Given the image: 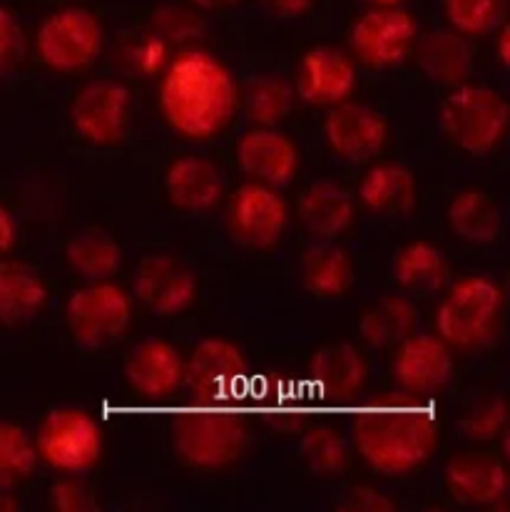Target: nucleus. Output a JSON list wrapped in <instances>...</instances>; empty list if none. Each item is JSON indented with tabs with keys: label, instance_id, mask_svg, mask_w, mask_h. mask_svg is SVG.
I'll list each match as a JSON object with an SVG mask.
<instances>
[{
	"label": "nucleus",
	"instance_id": "obj_15",
	"mask_svg": "<svg viewBox=\"0 0 510 512\" xmlns=\"http://www.w3.org/2000/svg\"><path fill=\"white\" fill-rule=\"evenodd\" d=\"M125 376L137 393L147 398H165L182 383L185 363L170 343L147 339L137 343L127 356Z\"/></svg>",
	"mask_w": 510,
	"mask_h": 512
},
{
	"label": "nucleus",
	"instance_id": "obj_2",
	"mask_svg": "<svg viewBox=\"0 0 510 512\" xmlns=\"http://www.w3.org/2000/svg\"><path fill=\"white\" fill-rule=\"evenodd\" d=\"M160 100L167 122L177 132L204 140L222 130L234 115L237 85L212 55L187 53L172 63Z\"/></svg>",
	"mask_w": 510,
	"mask_h": 512
},
{
	"label": "nucleus",
	"instance_id": "obj_16",
	"mask_svg": "<svg viewBox=\"0 0 510 512\" xmlns=\"http://www.w3.org/2000/svg\"><path fill=\"white\" fill-rule=\"evenodd\" d=\"M239 167L267 184H289L297 174V150L277 130H252L239 142Z\"/></svg>",
	"mask_w": 510,
	"mask_h": 512
},
{
	"label": "nucleus",
	"instance_id": "obj_27",
	"mask_svg": "<svg viewBox=\"0 0 510 512\" xmlns=\"http://www.w3.org/2000/svg\"><path fill=\"white\" fill-rule=\"evenodd\" d=\"M394 279L411 294H431L446 284V261L433 244L411 242L396 254Z\"/></svg>",
	"mask_w": 510,
	"mask_h": 512
},
{
	"label": "nucleus",
	"instance_id": "obj_43",
	"mask_svg": "<svg viewBox=\"0 0 510 512\" xmlns=\"http://www.w3.org/2000/svg\"><path fill=\"white\" fill-rule=\"evenodd\" d=\"M13 510H18V500H15L13 495L0 490V512H13Z\"/></svg>",
	"mask_w": 510,
	"mask_h": 512
},
{
	"label": "nucleus",
	"instance_id": "obj_25",
	"mask_svg": "<svg viewBox=\"0 0 510 512\" xmlns=\"http://www.w3.org/2000/svg\"><path fill=\"white\" fill-rule=\"evenodd\" d=\"M361 199L376 214H408L416 204V179L404 167H376L361 182Z\"/></svg>",
	"mask_w": 510,
	"mask_h": 512
},
{
	"label": "nucleus",
	"instance_id": "obj_34",
	"mask_svg": "<svg viewBox=\"0 0 510 512\" xmlns=\"http://www.w3.org/2000/svg\"><path fill=\"white\" fill-rule=\"evenodd\" d=\"M299 453H302L306 468L321 475L339 473L346 458L344 443L329 428H316L311 433H306L302 445H299Z\"/></svg>",
	"mask_w": 510,
	"mask_h": 512
},
{
	"label": "nucleus",
	"instance_id": "obj_7",
	"mask_svg": "<svg viewBox=\"0 0 510 512\" xmlns=\"http://www.w3.org/2000/svg\"><path fill=\"white\" fill-rule=\"evenodd\" d=\"M38 450L53 468L85 473L95 468L102 450L98 421L83 411H53L38 430Z\"/></svg>",
	"mask_w": 510,
	"mask_h": 512
},
{
	"label": "nucleus",
	"instance_id": "obj_31",
	"mask_svg": "<svg viewBox=\"0 0 510 512\" xmlns=\"http://www.w3.org/2000/svg\"><path fill=\"white\" fill-rule=\"evenodd\" d=\"M292 110V92L277 78H254L244 92V112L257 125H277Z\"/></svg>",
	"mask_w": 510,
	"mask_h": 512
},
{
	"label": "nucleus",
	"instance_id": "obj_21",
	"mask_svg": "<svg viewBox=\"0 0 510 512\" xmlns=\"http://www.w3.org/2000/svg\"><path fill=\"white\" fill-rule=\"evenodd\" d=\"M299 217L314 237L336 239L354 222V202L339 184L316 182L299 197Z\"/></svg>",
	"mask_w": 510,
	"mask_h": 512
},
{
	"label": "nucleus",
	"instance_id": "obj_37",
	"mask_svg": "<svg viewBox=\"0 0 510 512\" xmlns=\"http://www.w3.org/2000/svg\"><path fill=\"white\" fill-rule=\"evenodd\" d=\"M50 503H53L55 510H63V512L95 508V505L90 503V495L85 493L78 483H68V480H60V483L55 485V490L50 493Z\"/></svg>",
	"mask_w": 510,
	"mask_h": 512
},
{
	"label": "nucleus",
	"instance_id": "obj_36",
	"mask_svg": "<svg viewBox=\"0 0 510 512\" xmlns=\"http://www.w3.org/2000/svg\"><path fill=\"white\" fill-rule=\"evenodd\" d=\"M20 50H23V33L18 20L13 18V13L0 8V73L18 60Z\"/></svg>",
	"mask_w": 510,
	"mask_h": 512
},
{
	"label": "nucleus",
	"instance_id": "obj_4",
	"mask_svg": "<svg viewBox=\"0 0 510 512\" xmlns=\"http://www.w3.org/2000/svg\"><path fill=\"white\" fill-rule=\"evenodd\" d=\"M443 127L461 150L486 155L508 127V105L488 87H458L443 100Z\"/></svg>",
	"mask_w": 510,
	"mask_h": 512
},
{
	"label": "nucleus",
	"instance_id": "obj_10",
	"mask_svg": "<svg viewBox=\"0 0 510 512\" xmlns=\"http://www.w3.org/2000/svg\"><path fill=\"white\" fill-rule=\"evenodd\" d=\"M247 363L237 346L219 339L202 341L187 366V383L200 401L232 403L242 396Z\"/></svg>",
	"mask_w": 510,
	"mask_h": 512
},
{
	"label": "nucleus",
	"instance_id": "obj_5",
	"mask_svg": "<svg viewBox=\"0 0 510 512\" xmlns=\"http://www.w3.org/2000/svg\"><path fill=\"white\" fill-rule=\"evenodd\" d=\"M132 319V304L120 286L95 284L75 291L68 301V326L80 348L107 346L120 339Z\"/></svg>",
	"mask_w": 510,
	"mask_h": 512
},
{
	"label": "nucleus",
	"instance_id": "obj_17",
	"mask_svg": "<svg viewBox=\"0 0 510 512\" xmlns=\"http://www.w3.org/2000/svg\"><path fill=\"white\" fill-rule=\"evenodd\" d=\"M354 68L349 60L334 48H321L306 53L299 68L297 90L302 100L311 105H334V102L344 100L354 87Z\"/></svg>",
	"mask_w": 510,
	"mask_h": 512
},
{
	"label": "nucleus",
	"instance_id": "obj_14",
	"mask_svg": "<svg viewBox=\"0 0 510 512\" xmlns=\"http://www.w3.org/2000/svg\"><path fill=\"white\" fill-rule=\"evenodd\" d=\"M229 219L242 242L267 249L279 242L287 227V207L272 189L249 184L234 194Z\"/></svg>",
	"mask_w": 510,
	"mask_h": 512
},
{
	"label": "nucleus",
	"instance_id": "obj_3",
	"mask_svg": "<svg viewBox=\"0 0 510 512\" xmlns=\"http://www.w3.org/2000/svg\"><path fill=\"white\" fill-rule=\"evenodd\" d=\"M202 408L187 411L175 426V448L187 463L200 468H222L234 463L247 448V428L229 403L200 401Z\"/></svg>",
	"mask_w": 510,
	"mask_h": 512
},
{
	"label": "nucleus",
	"instance_id": "obj_26",
	"mask_svg": "<svg viewBox=\"0 0 510 512\" xmlns=\"http://www.w3.org/2000/svg\"><path fill=\"white\" fill-rule=\"evenodd\" d=\"M304 284L321 299H339L354 286V266L346 252L331 244H316L304 254Z\"/></svg>",
	"mask_w": 510,
	"mask_h": 512
},
{
	"label": "nucleus",
	"instance_id": "obj_35",
	"mask_svg": "<svg viewBox=\"0 0 510 512\" xmlns=\"http://www.w3.org/2000/svg\"><path fill=\"white\" fill-rule=\"evenodd\" d=\"M503 426H506V406H503V398H491V401L473 408L471 416L461 423V430L473 440H491Z\"/></svg>",
	"mask_w": 510,
	"mask_h": 512
},
{
	"label": "nucleus",
	"instance_id": "obj_24",
	"mask_svg": "<svg viewBox=\"0 0 510 512\" xmlns=\"http://www.w3.org/2000/svg\"><path fill=\"white\" fill-rule=\"evenodd\" d=\"M418 68L433 80V83L441 85H458L466 80V75L471 73V50L463 43L458 35L453 33H438L426 35V38L418 43L416 50Z\"/></svg>",
	"mask_w": 510,
	"mask_h": 512
},
{
	"label": "nucleus",
	"instance_id": "obj_6",
	"mask_svg": "<svg viewBox=\"0 0 510 512\" xmlns=\"http://www.w3.org/2000/svg\"><path fill=\"white\" fill-rule=\"evenodd\" d=\"M501 311V291L488 279H468L453 286L441 304L436 326L453 346H476L493 331Z\"/></svg>",
	"mask_w": 510,
	"mask_h": 512
},
{
	"label": "nucleus",
	"instance_id": "obj_8",
	"mask_svg": "<svg viewBox=\"0 0 510 512\" xmlns=\"http://www.w3.org/2000/svg\"><path fill=\"white\" fill-rule=\"evenodd\" d=\"M102 48L100 23L85 8H65L50 15L38 30V50L55 70H83Z\"/></svg>",
	"mask_w": 510,
	"mask_h": 512
},
{
	"label": "nucleus",
	"instance_id": "obj_20",
	"mask_svg": "<svg viewBox=\"0 0 510 512\" xmlns=\"http://www.w3.org/2000/svg\"><path fill=\"white\" fill-rule=\"evenodd\" d=\"M309 373L321 396L329 401H346L364 386L366 366L354 348L334 343L316 351L309 363Z\"/></svg>",
	"mask_w": 510,
	"mask_h": 512
},
{
	"label": "nucleus",
	"instance_id": "obj_13",
	"mask_svg": "<svg viewBox=\"0 0 510 512\" xmlns=\"http://www.w3.org/2000/svg\"><path fill=\"white\" fill-rule=\"evenodd\" d=\"M389 127L376 110L366 105H341L326 117V137L336 155L351 162H366L384 147Z\"/></svg>",
	"mask_w": 510,
	"mask_h": 512
},
{
	"label": "nucleus",
	"instance_id": "obj_40",
	"mask_svg": "<svg viewBox=\"0 0 510 512\" xmlns=\"http://www.w3.org/2000/svg\"><path fill=\"white\" fill-rule=\"evenodd\" d=\"M15 244V219L10 217L8 209L0 204V254L10 252Z\"/></svg>",
	"mask_w": 510,
	"mask_h": 512
},
{
	"label": "nucleus",
	"instance_id": "obj_18",
	"mask_svg": "<svg viewBox=\"0 0 510 512\" xmlns=\"http://www.w3.org/2000/svg\"><path fill=\"white\" fill-rule=\"evenodd\" d=\"M451 371V353L433 336H408L396 356V378L413 393H431L446 386Z\"/></svg>",
	"mask_w": 510,
	"mask_h": 512
},
{
	"label": "nucleus",
	"instance_id": "obj_19",
	"mask_svg": "<svg viewBox=\"0 0 510 512\" xmlns=\"http://www.w3.org/2000/svg\"><path fill=\"white\" fill-rule=\"evenodd\" d=\"M446 480L451 493L468 505H491L501 500L508 490L503 465L476 453L456 455L453 460H448Z\"/></svg>",
	"mask_w": 510,
	"mask_h": 512
},
{
	"label": "nucleus",
	"instance_id": "obj_33",
	"mask_svg": "<svg viewBox=\"0 0 510 512\" xmlns=\"http://www.w3.org/2000/svg\"><path fill=\"white\" fill-rule=\"evenodd\" d=\"M506 13V0H446V15L461 33L483 35L498 28Z\"/></svg>",
	"mask_w": 510,
	"mask_h": 512
},
{
	"label": "nucleus",
	"instance_id": "obj_44",
	"mask_svg": "<svg viewBox=\"0 0 510 512\" xmlns=\"http://www.w3.org/2000/svg\"><path fill=\"white\" fill-rule=\"evenodd\" d=\"M371 3H376V5H396V3H401V0H371Z\"/></svg>",
	"mask_w": 510,
	"mask_h": 512
},
{
	"label": "nucleus",
	"instance_id": "obj_28",
	"mask_svg": "<svg viewBox=\"0 0 510 512\" xmlns=\"http://www.w3.org/2000/svg\"><path fill=\"white\" fill-rule=\"evenodd\" d=\"M448 219H451L453 232L466 242L491 244L501 237V212L496 202L483 192L458 194L448 209Z\"/></svg>",
	"mask_w": 510,
	"mask_h": 512
},
{
	"label": "nucleus",
	"instance_id": "obj_41",
	"mask_svg": "<svg viewBox=\"0 0 510 512\" xmlns=\"http://www.w3.org/2000/svg\"><path fill=\"white\" fill-rule=\"evenodd\" d=\"M192 3H195L197 8H204V10H224V8H232V5H237L239 0H192Z\"/></svg>",
	"mask_w": 510,
	"mask_h": 512
},
{
	"label": "nucleus",
	"instance_id": "obj_22",
	"mask_svg": "<svg viewBox=\"0 0 510 512\" xmlns=\"http://www.w3.org/2000/svg\"><path fill=\"white\" fill-rule=\"evenodd\" d=\"M48 289L30 269L20 264H0V324L25 326L43 311Z\"/></svg>",
	"mask_w": 510,
	"mask_h": 512
},
{
	"label": "nucleus",
	"instance_id": "obj_23",
	"mask_svg": "<svg viewBox=\"0 0 510 512\" xmlns=\"http://www.w3.org/2000/svg\"><path fill=\"white\" fill-rule=\"evenodd\" d=\"M167 194L180 209L202 212L217 204L222 194V177L209 160L182 157L167 172Z\"/></svg>",
	"mask_w": 510,
	"mask_h": 512
},
{
	"label": "nucleus",
	"instance_id": "obj_30",
	"mask_svg": "<svg viewBox=\"0 0 510 512\" xmlns=\"http://www.w3.org/2000/svg\"><path fill=\"white\" fill-rule=\"evenodd\" d=\"M122 252L110 234L100 229H88L68 244V264L78 276L90 281L107 279L120 269Z\"/></svg>",
	"mask_w": 510,
	"mask_h": 512
},
{
	"label": "nucleus",
	"instance_id": "obj_11",
	"mask_svg": "<svg viewBox=\"0 0 510 512\" xmlns=\"http://www.w3.org/2000/svg\"><path fill=\"white\" fill-rule=\"evenodd\" d=\"M130 115V92L112 80H95L85 85L70 107V120L85 140L95 145H112L122 137Z\"/></svg>",
	"mask_w": 510,
	"mask_h": 512
},
{
	"label": "nucleus",
	"instance_id": "obj_29",
	"mask_svg": "<svg viewBox=\"0 0 510 512\" xmlns=\"http://www.w3.org/2000/svg\"><path fill=\"white\" fill-rule=\"evenodd\" d=\"M418 324V314L411 301L401 296L381 299L361 319V336L376 348H389L406 341Z\"/></svg>",
	"mask_w": 510,
	"mask_h": 512
},
{
	"label": "nucleus",
	"instance_id": "obj_32",
	"mask_svg": "<svg viewBox=\"0 0 510 512\" xmlns=\"http://www.w3.org/2000/svg\"><path fill=\"white\" fill-rule=\"evenodd\" d=\"M35 468V448L28 433L15 423H0V483L25 478Z\"/></svg>",
	"mask_w": 510,
	"mask_h": 512
},
{
	"label": "nucleus",
	"instance_id": "obj_1",
	"mask_svg": "<svg viewBox=\"0 0 510 512\" xmlns=\"http://www.w3.org/2000/svg\"><path fill=\"white\" fill-rule=\"evenodd\" d=\"M369 406L356 421V448L376 473H408L433 453L438 428L431 408L406 396L381 398Z\"/></svg>",
	"mask_w": 510,
	"mask_h": 512
},
{
	"label": "nucleus",
	"instance_id": "obj_39",
	"mask_svg": "<svg viewBox=\"0 0 510 512\" xmlns=\"http://www.w3.org/2000/svg\"><path fill=\"white\" fill-rule=\"evenodd\" d=\"M262 3L277 18H299L314 8L316 0H262Z\"/></svg>",
	"mask_w": 510,
	"mask_h": 512
},
{
	"label": "nucleus",
	"instance_id": "obj_12",
	"mask_svg": "<svg viewBox=\"0 0 510 512\" xmlns=\"http://www.w3.org/2000/svg\"><path fill=\"white\" fill-rule=\"evenodd\" d=\"M416 35V20L394 5H381L356 20L351 45L364 63L384 68L404 60Z\"/></svg>",
	"mask_w": 510,
	"mask_h": 512
},
{
	"label": "nucleus",
	"instance_id": "obj_42",
	"mask_svg": "<svg viewBox=\"0 0 510 512\" xmlns=\"http://www.w3.org/2000/svg\"><path fill=\"white\" fill-rule=\"evenodd\" d=\"M498 55H501V63H510V48H508V28L501 30V38H498Z\"/></svg>",
	"mask_w": 510,
	"mask_h": 512
},
{
	"label": "nucleus",
	"instance_id": "obj_38",
	"mask_svg": "<svg viewBox=\"0 0 510 512\" xmlns=\"http://www.w3.org/2000/svg\"><path fill=\"white\" fill-rule=\"evenodd\" d=\"M344 508L349 510H394V503L389 498L379 493H371V490H356L349 495Z\"/></svg>",
	"mask_w": 510,
	"mask_h": 512
},
{
	"label": "nucleus",
	"instance_id": "obj_9",
	"mask_svg": "<svg viewBox=\"0 0 510 512\" xmlns=\"http://www.w3.org/2000/svg\"><path fill=\"white\" fill-rule=\"evenodd\" d=\"M135 296L157 316H177L195 304L197 281L195 274L175 256L155 254L145 256L137 264Z\"/></svg>",
	"mask_w": 510,
	"mask_h": 512
}]
</instances>
